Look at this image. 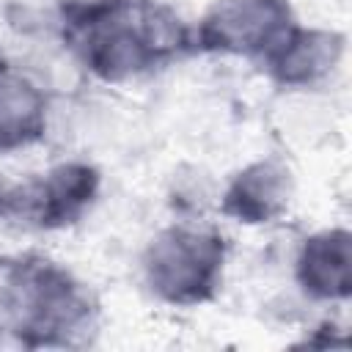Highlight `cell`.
I'll return each instance as SVG.
<instances>
[{"label":"cell","mask_w":352,"mask_h":352,"mask_svg":"<svg viewBox=\"0 0 352 352\" xmlns=\"http://www.w3.org/2000/svg\"><path fill=\"white\" fill-rule=\"evenodd\" d=\"M66 50L102 82H126L195 52L192 28L160 0H66Z\"/></svg>","instance_id":"6da1fadb"},{"label":"cell","mask_w":352,"mask_h":352,"mask_svg":"<svg viewBox=\"0 0 352 352\" xmlns=\"http://www.w3.org/2000/svg\"><path fill=\"white\" fill-rule=\"evenodd\" d=\"M0 322L30 349L82 346L99 324L94 292L41 253L0 258Z\"/></svg>","instance_id":"7a4b0ae2"},{"label":"cell","mask_w":352,"mask_h":352,"mask_svg":"<svg viewBox=\"0 0 352 352\" xmlns=\"http://www.w3.org/2000/svg\"><path fill=\"white\" fill-rule=\"evenodd\" d=\"M226 256L223 234L198 226H168L143 250V280L160 302L195 308L217 297Z\"/></svg>","instance_id":"3957f363"},{"label":"cell","mask_w":352,"mask_h":352,"mask_svg":"<svg viewBox=\"0 0 352 352\" xmlns=\"http://www.w3.org/2000/svg\"><path fill=\"white\" fill-rule=\"evenodd\" d=\"M102 176L91 162L72 160L28 179H0V223L58 231L94 206Z\"/></svg>","instance_id":"277c9868"},{"label":"cell","mask_w":352,"mask_h":352,"mask_svg":"<svg viewBox=\"0 0 352 352\" xmlns=\"http://www.w3.org/2000/svg\"><path fill=\"white\" fill-rule=\"evenodd\" d=\"M297 28L289 0H214L192 30L195 52L270 60Z\"/></svg>","instance_id":"5b68a950"},{"label":"cell","mask_w":352,"mask_h":352,"mask_svg":"<svg viewBox=\"0 0 352 352\" xmlns=\"http://www.w3.org/2000/svg\"><path fill=\"white\" fill-rule=\"evenodd\" d=\"M292 192L294 182L286 162L264 157L231 176L220 198V212L245 226H264L286 212Z\"/></svg>","instance_id":"8992f818"},{"label":"cell","mask_w":352,"mask_h":352,"mask_svg":"<svg viewBox=\"0 0 352 352\" xmlns=\"http://www.w3.org/2000/svg\"><path fill=\"white\" fill-rule=\"evenodd\" d=\"M300 289L322 302H341L352 294V234L324 228L302 239L294 258Z\"/></svg>","instance_id":"52a82bcc"},{"label":"cell","mask_w":352,"mask_h":352,"mask_svg":"<svg viewBox=\"0 0 352 352\" xmlns=\"http://www.w3.org/2000/svg\"><path fill=\"white\" fill-rule=\"evenodd\" d=\"M344 55V36L324 28L297 25L278 52L264 60L267 77L280 88H314L327 80Z\"/></svg>","instance_id":"ba28073f"},{"label":"cell","mask_w":352,"mask_h":352,"mask_svg":"<svg viewBox=\"0 0 352 352\" xmlns=\"http://www.w3.org/2000/svg\"><path fill=\"white\" fill-rule=\"evenodd\" d=\"M47 135V96L19 74L0 77V154L28 148Z\"/></svg>","instance_id":"9c48e42d"}]
</instances>
